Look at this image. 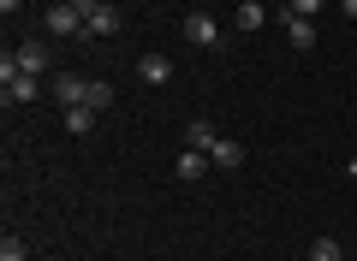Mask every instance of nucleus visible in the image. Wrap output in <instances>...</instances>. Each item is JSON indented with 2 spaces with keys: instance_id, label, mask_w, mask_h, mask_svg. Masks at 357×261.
Listing matches in <instances>:
<instances>
[{
  "instance_id": "obj_13",
  "label": "nucleus",
  "mask_w": 357,
  "mask_h": 261,
  "mask_svg": "<svg viewBox=\"0 0 357 261\" xmlns=\"http://www.w3.org/2000/svg\"><path fill=\"white\" fill-rule=\"evenodd\" d=\"M89 113H107L114 107V84H89V101H84Z\"/></svg>"
},
{
  "instance_id": "obj_19",
  "label": "nucleus",
  "mask_w": 357,
  "mask_h": 261,
  "mask_svg": "<svg viewBox=\"0 0 357 261\" xmlns=\"http://www.w3.org/2000/svg\"><path fill=\"white\" fill-rule=\"evenodd\" d=\"M18 6H24V0H0V13H6V18H13V13H18Z\"/></svg>"
},
{
  "instance_id": "obj_2",
  "label": "nucleus",
  "mask_w": 357,
  "mask_h": 261,
  "mask_svg": "<svg viewBox=\"0 0 357 261\" xmlns=\"http://www.w3.org/2000/svg\"><path fill=\"white\" fill-rule=\"evenodd\" d=\"M89 84H96V77H84V72H60V77H54V95H60L66 107H84V101H89Z\"/></svg>"
},
{
  "instance_id": "obj_18",
  "label": "nucleus",
  "mask_w": 357,
  "mask_h": 261,
  "mask_svg": "<svg viewBox=\"0 0 357 261\" xmlns=\"http://www.w3.org/2000/svg\"><path fill=\"white\" fill-rule=\"evenodd\" d=\"M72 6H77V13L89 18V13H96V6H107V0H72Z\"/></svg>"
},
{
  "instance_id": "obj_21",
  "label": "nucleus",
  "mask_w": 357,
  "mask_h": 261,
  "mask_svg": "<svg viewBox=\"0 0 357 261\" xmlns=\"http://www.w3.org/2000/svg\"><path fill=\"white\" fill-rule=\"evenodd\" d=\"M345 173H351V178H357V161H351V166H345Z\"/></svg>"
},
{
  "instance_id": "obj_5",
  "label": "nucleus",
  "mask_w": 357,
  "mask_h": 261,
  "mask_svg": "<svg viewBox=\"0 0 357 261\" xmlns=\"http://www.w3.org/2000/svg\"><path fill=\"white\" fill-rule=\"evenodd\" d=\"M13 60H18V72H24V77H42V72H48V42H18Z\"/></svg>"
},
{
  "instance_id": "obj_11",
  "label": "nucleus",
  "mask_w": 357,
  "mask_h": 261,
  "mask_svg": "<svg viewBox=\"0 0 357 261\" xmlns=\"http://www.w3.org/2000/svg\"><path fill=\"white\" fill-rule=\"evenodd\" d=\"M262 24H268V6H262V0H244V6H238V30L250 36V30H262Z\"/></svg>"
},
{
  "instance_id": "obj_4",
  "label": "nucleus",
  "mask_w": 357,
  "mask_h": 261,
  "mask_svg": "<svg viewBox=\"0 0 357 261\" xmlns=\"http://www.w3.org/2000/svg\"><path fill=\"white\" fill-rule=\"evenodd\" d=\"M42 95V77H24V72H13V77H0V101L13 107V101H36Z\"/></svg>"
},
{
  "instance_id": "obj_3",
  "label": "nucleus",
  "mask_w": 357,
  "mask_h": 261,
  "mask_svg": "<svg viewBox=\"0 0 357 261\" xmlns=\"http://www.w3.org/2000/svg\"><path fill=\"white\" fill-rule=\"evenodd\" d=\"M185 42H191V48H220V24L208 13H191L185 18Z\"/></svg>"
},
{
  "instance_id": "obj_10",
  "label": "nucleus",
  "mask_w": 357,
  "mask_h": 261,
  "mask_svg": "<svg viewBox=\"0 0 357 261\" xmlns=\"http://www.w3.org/2000/svg\"><path fill=\"white\" fill-rule=\"evenodd\" d=\"M215 143H220V131H215V125H208V119H197L191 131H185V149H197V155H208V149H215Z\"/></svg>"
},
{
  "instance_id": "obj_6",
  "label": "nucleus",
  "mask_w": 357,
  "mask_h": 261,
  "mask_svg": "<svg viewBox=\"0 0 357 261\" xmlns=\"http://www.w3.org/2000/svg\"><path fill=\"white\" fill-rule=\"evenodd\" d=\"M208 166H220V173H238V166H244V143H232V137H220L215 149H208Z\"/></svg>"
},
{
  "instance_id": "obj_16",
  "label": "nucleus",
  "mask_w": 357,
  "mask_h": 261,
  "mask_svg": "<svg viewBox=\"0 0 357 261\" xmlns=\"http://www.w3.org/2000/svg\"><path fill=\"white\" fill-rule=\"evenodd\" d=\"M24 255H30V249H24V237H18V232L0 237V261H24Z\"/></svg>"
},
{
  "instance_id": "obj_17",
  "label": "nucleus",
  "mask_w": 357,
  "mask_h": 261,
  "mask_svg": "<svg viewBox=\"0 0 357 261\" xmlns=\"http://www.w3.org/2000/svg\"><path fill=\"white\" fill-rule=\"evenodd\" d=\"M286 13H298V18H316V13H321V0H292Z\"/></svg>"
},
{
  "instance_id": "obj_8",
  "label": "nucleus",
  "mask_w": 357,
  "mask_h": 261,
  "mask_svg": "<svg viewBox=\"0 0 357 261\" xmlns=\"http://www.w3.org/2000/svg\"><path fill=\"white\" fill-rule=\"evenodd\" d=\"M137 77H143V84H167V77H173V60H167V54H143Z\"/></svg>"
},
{
  "instance_id": "obj_9",
  "label": "nucleus",
  "mask_w": 357,
  "mask_h": 261,
  "mask_svg": "<svg viewBox=\"0 0 357 261\" xmlns=\"http://www.w3.org/2000/svg\"><path fill=\"white\" fill-rule=\"evenodd\" d=\"M84 36H119V13H114V6H96L89 24H84Z\"/></svg>"
},
{
  "instance_id": "obj_1",
  "label": "nucleus",
  "mask_w": 357,
  "mask_h": 261,
  "mask_svg": "<svg viewBox=\"0 0 357 261\" xmlns=\"http://www.w3.org/2000/svg\"><path fill=\"white\" fill-rule=\"evenodd\" d=\"M84 24H89V18L77 13L72 0H54V6H48V30H54V36H84Z\"/></svg>"
},
{
  "instance_id": "obj_15",
  "label": "nucleus",
  "mask_w": 357,
  "mask_h": 261,
  "mask_svg": "<svg viewBox=\"0 0 357 261\" xmlns=\"http://www.w3.org/2000/svg\"><path fill=\"white\" fill-rule=\"evenodd\" d=\"M310 261H345V249L333 244V237H316V244H310Z\"/></svg>"
},
{
  "instance_id": "obj_20",
  "label": "nucleus",
  "mask_w": 357,
  "mask_h": 261,
  "mask_svg": "<svg viewBox=\"0 0 357 261\" xmlns=\"http://www.w3.org/2000/svg\"><path fill=\"white\" fill-rule=\"evenodd\" d=\"M345 18H357V0H345Z\"/></svg>"
},
{
  "instance_id": "obj_7",
  "label": "nucleus",
  "mask_w": 357,
  "mask_h": 261,
  "mask_svg": "<svg viewBox=\"0 0 357 261\" xmlns=\"http://www.w3.org/2000/svg\"><path fill=\"white\" fill-rule=\"evenodd\" d=\"M286 36H292V48H298V54H304V48H316V18L286 13Z\"/></svg>"
},
{
  "instance_id": "obj_14",
  "label": "nucleus",
  "mask_w": 357,
  "mask_h": 261,
  "mask_svg": "<svg viewBox=\"0 0 357 261\" xmlns=\"http://www.w3.org/2000/svg\"><path fill=\"white\" fill-rule=\"evenodd\" d=\"M203 166H208V155H197V149L178 155V178H203Z\"/></svg>"
},
{
  "instance_id": "obj_12",
  "label": "nucleus",
  "mask_w": 357,
  "mask_h": 261,
  "mask_svg": "<svg viewBox=\"0 0 357 261\" xmlns=\"http://www.w3.org/2000/svg\"><path fill=\"white\" fill-rule=\"evenodd\" d=\"M66 131H72V137H89V131H96V113L89 107H66Z\"/></svg>"
}]
</instances>
